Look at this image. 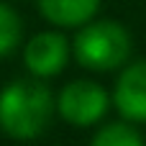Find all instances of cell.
I'll use <instances>...</instances> for the list:
<instances>
[{"instance_id": "5b68a950", "label": "cell", "mask_w": 146, "mask_h": 146, "mask_svg": "<svg viewBox=\"0 0 146 146\" xmlns=\"http://www.w3.org/2000/svg\"><path fill=\"white\" fill-rule=\"evenodd\" d=\"M115 108L128 121H146V62L131 64L115 85Z\"/></svg>"}, {"instance_id": "3957f363", "label": "cell", "mask_w": 146, "mask_h": 146, "mask_svg": "<svg viewBox=\"0 0 146 146\" xmlns=\"http://www.w3.org/2000/svg\"><path fill=\"white\" fill-rule=\"evenodd\" d=\"M59 113L72 126H92L108 110V95L100 85L90 80L69 82L59 95Z\"/></svg>"}, {"instance_id": "52a82bcc", "label": "cell", "mask_w": 146, "mask_h": 146, "mask_svg": "<svg viewBox=\"0 0 146 146\" xmlns=\"http://www.w3.org/2000/svg\"><path fill=\"white\" fill-rule=\"evenodd\" d=\"M90 146H144V141L136 133V128L126 123H110L95 133Z\"/></svg>"}, {"instance_id": "277c9868", "label": "cell", "mask_w": 146, "mask_h": 146, "mask_svg": "<svg viewBox=\"0 0 146 146\" xmlns=\"http://www.w3.org/2000/svg\"><path fill=\"white\" fill-rule=\"evenodd\" d=\"M69 46L62 33H38L26 46V67L38 77H51L67 64Z\"/></svg>"}, {"instance_id": "6da1fadb", "label": "cell", "mask_w": 146, "mask_h": 146, "mask_svg": "<svg viewBox=\"0 0 146 146\" xmlns=\"http://www.w3.org/2000/svg\"><path fill=\"white\" fill-rule=\"evenodd\" d=\"M51 92L33 80H15L0 92V128L13 139L38 136L51 118Z\"/></svg>"}, {"instance_id": "8992f818", "label": "cell", "mask_w": 146, "mask_h": 146, "mask_svg": "<svg viewBox=\"0 0 146 146\" xmlns=\"http://www.w3.org/2000/svg\"><path fill=\"white\" fill-rule=\"evenodd\" d=\"M38 8L56 26H82L95 15L100 0H38Z\"/></svg>"}, {"instance_id": "ba28073f", "label": "cell", "mask_w": 146, "mask_h": 146, "mask_svg": "<svg viewBox=\"0 0 146 146\" xmlns=\"http://www.w3.org/2000/svg\"><path fill=\"white\" fill-rule=\"evenodd\" d=\"M18 38H21V21L8 5L0 3V56L10 54Z\"/></svg>"}, {"instance_id": "7a4b0ae2", "label": "cell", "mask_w": 146, "mask_h": 146, "mask_svg": "<svg viewBox=\"0 0 146 146\" xmlns=\"http://www.w3.org/2000/svg\"><path fill=\"white\" fill-rule=\"evenodd\" d=\"M74 54L77 62L87 69H115L131 54V36L115 21H98L77 33Z\"/></svg>"}]
</instances>
